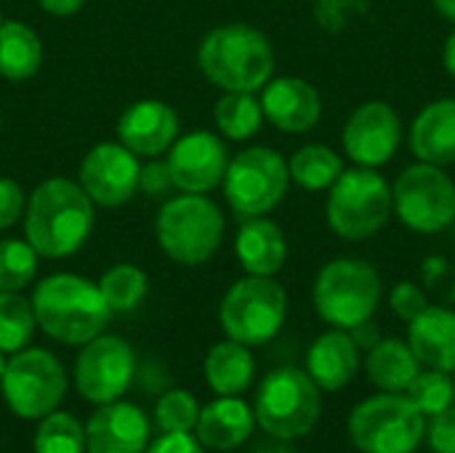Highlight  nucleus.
Masks as SVG:
<instances>
[{"instance_id": "nucleus-1", "label": "nucleus", "mask_w": 455, "mask_h": 453, "mask_svg": "<svg viewBox=\"0 0 455 453\" xmlns=\"http://www.w3.org/2000/svg\"><path fill=\"white\" fill-rule=\"evenodd\" d=\"M93 200L85 190L64 176L40 182L24 206V238L45 259L77 254L93 230Z\"/></svg>"}, {"instance_id": "nucleus-2", "label": "nucleus", "mask_w": 455, "mask_h": 453, "mask_svg": "<svg viewBox=\"0 0 455 453\" xmlns=\"http://www.w3.org/2000/svg\"><path fill=\"white\" fill-rule=\"evenodd\" d=\"M37 328L69 347H83L107 331L112 318L99 286L75 272H56L43 278L32 294Z\"/></svg>"}, {"instance_id": "nucleus-3", "label": "nucleus", "mask_w": 455, "mask_h": 453, "mask_svg": "<svg viewBox=\"0 0 455 453\" xmlns=\"http://www.w3.org/2000/svg\"><path fill=\"white\" fill-rule=\"evenodd\" d=\"M203 75L221 91H261L275 72L269 37L251 24H224L211 29L197 48Z\"/></svg>"}, {"instance_id": "nucleus-4", "label": "nucleus", "mask_w": 455, "mask_h": 453, "mask_svg": "<svg viewBox=\"0 0 455 453\" xmlns=\"http://www.w3.org/2000/svg\"><path fill=\"white\" fill-rule=\"evenodd\" d=\"M224 230L227 222L221 208L211 198L192 192L165 200L155 222V235L163 254L184 267L211 262L224 240Z\"/></svg>"}, {"instance_id": "nucleus-5", "label": "nucleus", "mask_w": 455, "mask_h": 453, "mask_svg": "<svg viewBox=\"0 0 455 453\" xmlns=\"http://www.w3.org/2000/svg\"><path fill=\"white\" fill-rule=\"evenodd\" d=\"M320 387L301 368L269 371L256 392V425L275 441H296L309 435L323 414Z\"/></svg>"}, {"instance_id": "nucleus-6", "label": "nucleus", "mask_w": 455, "mask_h": 453, "mask_svg": "<svg viewBox=\"0 0 455 453\" xmlns=\"http://www.w3.org/2000/svg\"><path fill=\"white\" fill-rule=\"evenodd\" d=\"M312 302L317 315L331 328L352 331L355 326L373 318L381 302V278L373 264L341 256L328 262L312 288Z\"/></svg>"}, {"instance_id": "nucleus-7", "label": "nucleus", "mask_w": 455, "mask_h": 453, "mask_svg": "<svg viewBox=\"0 0 455 453\" xmlns=\"http://www.w3.org/2000/svg\"><path fill=\"white\" fill-rule=\"evenodd\" d=\"M328 227L341 240H365L381 232L395 211L392 184L376 168H349L328 190Z\"/></svg>"}, {"instance_id": "nucleus-8", "label": "nucleus", "mask_w": 455, "mask_h": 453, "mask_svg": "<svg viewBox=\"0 0 455 453\" xmlns=\"http://www.w3.org/2000/svg\"><path fill=\"white\" fill-rule=\"evenodd\" d=\"M360 453H413L427 433V417L405 392H379L363 400L347 422Z\"/></svg>"}, {"instance_id": "nucleus-9", "label": "nucleus", "mask_w": 455, "mask_h": 453, "mask_svg": "<svg viewBox=\"0 0 455 453\" xmlns=\"http://www.w3.org/2000/svg\"><path fill=\"white\" fill-rule=\"evenodd\" d=\"M288 318V294L275 278L245 275L221 299L219 323L227 339L245 347L272 342Z\"/></svg>"}, {"instance_id": "nucleus-10", "label": "nucleus", "mask_w": 455, "mask_h": 453, "mask_svg": "<svg viewBox=\"0 0 455 453\" xmlns=\"http://www.w3.org/2000/svg\"><path fill=\"white\" fill-rule=\"evenodd\" d=\"M221 184L229 208L240 219L267 216L288 192V160L269 147H248L229 158Z\"/></svg>"}, {"instance_id": "nucleus-11", "label": "nucleus", "mask_w": 455, "mask_h": 453, "mask_svg": "<svg viewBox=\"0 0 455 453\" xmlns=\"http://www.w3.org/2000/svg\"><path fill=\"white\" fill-rule=\"evenodd\" d=\"M0 390L11 414L19 419H43L64 400L67 374L53 352L24 347L8 358Z\"/></svg>"}, {"instance_id": "nucleus-12", "label": "nucleus", "mask_w": 455, "mask_h": 453, "mask_svg": "<svg viewBox=\"0 0 455 453\" xmlns=\"http://www.w3.org/2000/svg\"><path fill=\"white\" fill-rule=\"evenodd\" d=\"M397 219L421 235H435L455 222V182L443 166L416 163L392 187Z\"/></svg>"}, {"instance_id": "nucleus-13", "label": "nucleus", "mask_w": 455, "mask_h": 453, "mask_svg": "<svg viewBox=\"0 0 455 453\" xmlns=\"http://www.w3.org/2000/svg\"><path fill=\"white\" fill-rule=\"evenodd\" d=\"M136 376L133 347L112 334H99L83 344L75 360V387L85 403L104 406L120 400Z\"/></svg>"}, {"instance_id": "nucleus-14", "label": "nucleus", "mask_w": 455, "mask_h": 453, "mask_svg": "<svg viewBox=\"0 0 455 453\" xmlns=\"http://www.w3.org/2000/svg\"><path fill=\"white\" fill-rule=\"evenodd\" d=\"M139 174L141 163L120 142H101L85 152L77 174V184L101 208L125 206L139 192Z\"/></svg>"}, {"instance_id": "nucleus-15", "label": "nucleus", "mask_w": 455, "mask_h": 453, "mask_svg": "<svg viewBox=\"0 0 455 453\" xmlns=\"http://www.w3.org/2000/svg\"><path fill=\"white\" fill-rule=\"evenodd\" d=\"M168 171L173 190L208 195L224 182L229 166V150L221 136L213 131H189L171 144L168 152Z\"/></svg>"}, {"instance_id": "nucleus-16", "label": "nucleus", "mask_w": 455, "mask_h": 453, "mask_svg": "<svg viewBox=\"0 0 455 453\" xmlns=\"http://www.w3.org/2000/svg\"><path fill=\"white\" fill-rule=\"evenodd\" d=\"M341 142L355 166L381 168L395 158L403 142L400 115L387 101H365L349 115Z\"/></svg>"}, {"instance_id": "nucleus-17", "label": "nucleus", "mask_w": 455, "mask_h": 453, "mask_svg": "<svg viewBox=\"0 0 455 453\" xmlns=\"http://www.w3.org/2000/svg\"><path fill=\"white\" fill-rule=\"evenodd\" d=\"M147 414L125 400L99 406L85 425V453H144L149 446Z\"/></svg>"}, {"instance_id": "nucleus-18", "label": "nucleus", "mask_w": 455, "mask_h": 453, "mask_svg": "<svg viewBox=\"0 0 455 453\" xmlns=\"http://www.w3.org/2000/svg\"><path fill=\"white\" fill-rule=\"evenodd\" d=\"M179 139V115L160 99H141L125 107L117 120V142L139 158H157Z\"/></svg>"}, {"instance_id": "nucleus-19", "label": "nucleus", "mask_w": 455, "mask_h": 453, "mask_svg": "<svg viewBox=\"0 0 455 453\" xmlns=\"http://www.w3.org/2000/svg\"><path fill=\"white\" fill-rule=\"evenodd\" d=\"M264 117L285 133H307L320 123L323 99L317 88L301 77H275L261 88Z\"/></svg>"}, {"instance_id": "nucleus-20", "label": "nucleus", "mask_w": 455, "mask_h": 453, "mask_svg": "<svg viewBox=\"0 0 455 453\" xmlns=\"http://www.w3.org/2000/svg\"><path fill=\"white\" fill-rule=\"evenodd\" d=\"M360 366V347L344 328L320 334L307 352V374L323 392H339L352 384Z\"/></svg>"}, {"instance_id": "nucleus-21", "label": "nucleus", "mask_w": 455, "mask_h": 453, "mask_svg": "<svg viewBox=\"0 0 455 453\" xmlns=\"http://www.w3.org/2000/svg\"><path fill=\"white\" fill-rule=\"evenodd\" d=\"M256 430L253 409L240 398H216L200 409V419L195 427V438L213 451H235L240 449Z\"/></svg>"}, {"instance_id": "nucleus-22", "label": "nucleus", "mask_w": 455, "mask_h": 453, "mask_svg": "<svg viewBox=\"0 0 455 453\" xmlns=\"http://www.w3.org/2000/svg\"><path fill=\"white\" fill-rule=\"evenodd\" d=\"M235 254L245 275L275 278L288 259V240L280 224L269 216H251L243 219L237 230Z\"/></svg>"}, {"instance_id": "nucleus-23", "label": "nucleus", "mask_w": 455, "mask_h": 453, "mask_svg": "<svg viewBox=\"0 0 455 453\" xmlns=\"http://www.w3.org/2000/svg\"><path fill=\"white\" fill-rule=\"evenodd\" d=\"M408 347L424 368L455 371V310L427 307L416 320L408 323Z\"/></svg>"}, {"instance_id": "nucleus-24", "label": "nucleus", "mask_w": 455, "mask_h": 453, "mask_svg": "<svg viewBox=\"0 0 455 453\" xmlns=\"http://www.w3.org/2000/svg\"><path fill=\"white\" fill-rule=\"evenodd\" d=\"M411 150L421 163H455V99L429 101L411 125Z\"/></svg>"}, {"instance_id": "nucleus-25", "label": "nucleus", "mask_w": 455, "mask_h": 453, "mask_svg": "<svg viewBox=\"0 0 455 453\" xmlns=\"http://www.w3.org/2000/svg\"><path fill=\"white\" fill-rule=\"evenodd\" d=\"M203 376L205 384L221 398L243 395L256 376V360L251 355V347L235 339H224L213 344L203 360Z\"/></svg>"}, {"instance_id": "nucleus-26", "label": "nucleus", "mask_w": 455, "mask_h": 453, "mask_svg": "<svg viewBox=\"0 0 455 453\" xmlns=\"http://www.w3.org/2000/svg\"><path fill=\"white\" fill-rule=\"evenodd\" d=\"M365 374L381 392H405L424 368L408 342L379 339L365 355Z\"/></svg>"}, {"instance_id": "nucleus-27", "label": "nucleus", "mask_w": 455, "mask_h": 453, "mask_svg": "<svg viewBox=\"0 0 455 453\" xmlns=\"http://www.w3.org/2000/svg\"><path fill=\"white\" fill-rule=\"evenodd\" d=\"M43 64V40L24 21H0V75L5 80H29Z\"/></svg>"}, {"instance_id": "nucleus-28", "label": "nucleus", "mask_w": 455, "mask_h": 453, "mask_svg": "<svg viewBox=\"0 0 455 453\" xmlns=\"http://www.w3.org/2000/svg\"><path fill=\"white\" fill-rule=\"evenodd\" d=\"M213 120L221 136L232 142H245L261 131L264 109L251 91H224L213 107Z\"/></svg>"}, {"instance_id": "nucleus-29", "label": "nucleus", "mask_w": 455, "mask_h": 453, "mask_svg": "<svg viewBox=\"0 0 455 453\" xmlns=\"http://www.w3.org/2000/svg\"><path fill=\"white\" fill-rule=\"evenodd\" d=\"M344 160L325 144H307L288 160L291 182H296L301 190L323 192L331 190L333 182L341 176Z\"/></svg>"}, {"instance_id": "nucleus-30", "label": "nucleus", "mask_w": 455, "mask_h": 453, "mask_svg": "<svg viewBox=\"0 0 455 453\" xmlns=\"http://www.w3.org/2000/svg\"><path fill=\"white\" fill-rule=\"evenodd\" d=\"M37 328L32 299L21 291H0V352L13 355L24 350Z\"/></svg>"}, {"instance_id": "nucleus-31", "label": "nucleus", "mask_w": 455, "mask_h": 453, "mask_svg": "<svg viewBox=\"0 0 455 453\" xmlns=\"http://www.w3.org/2000/svg\"><path fill=\"white\" fill-rule=\"evenodd\" d=\"M96 286L112 312H131L144 302L149 280L147 272L136 264H115L99 278Z\"/></svg>"}, {"instance_id": "nucleus-32", "label": "nucleus", "mask_w": 455, "mask_h": 453, "mask_svg": "<svg viewBox=\"0 0 455 453\" xmlns=\"http://www.w3.org/2000/svg\"><path fill=\"white\" fill-rule=\"evenodd\" d=\"M35 453H85V427L67 411H51L37 419Z\"/></svg>"}, {"instance_id": "nucleus-33", "label": "nucleus", "mask_w": 455, "mask_h": 453, "mask_svg": "<svg viewBox=\"0 0 455 453\" xmlns=\"http://www.w3.org/2000/svg\"><path fill=\"white\" fill-rule=\"evenodd\" d=\"M40 254L27 243L16 238L0 240V291H21L27 288L37 275Z\"/></svg>"}, {"instance_id": "nucleus-34", "label": "nucleus", "mask_w": 455, "mask_h": 453, "mask_svg": "<svg viewBox=\"0 0 455 453\" xmlns=\"http://www.w3.org/2000/svg\"><path fill=\"white\" fill-rule=\"evenodd\" d=\"M405 395L411 398V403L429 419L445 409H451L455 403V382L451 374L445 371H435V368H421L419 376L411 382V387L405 390Z\"/></svg>"}, {"instance_id": "nucleus-35", "label": "nucleus", "mask_w": 455, "mask_h": 453, "mask_svg": "<svg viewBox=\"0 0 455 453\" xmlns=\"http://www.w3.org/2000/svg\"><path fill=\"white\" fill-rule=\"evenodd\" d=\"M200 403L187 390H168L155 403V425L160 433H195Z\"/></svg>"}, {"instance_id": "nucleus-36", "label": "nucleus", "mask_w": 455, "mask_h": 453, "mask_svg": "<svg viewBox=\"0 0 455 453\" xmlns=\"http://www.w3.org/2000/svg\"><path fill=\"white\" fill-rule=\"evenodd\" d=\"M365 0H315V16L323 29L341 32L352 13H365Z\"/></svg>"}, {"instance_id": "nucleus-37", "label": "nucleus", "mask_w": 455, "mask_h": 453, "mask_svg": "<svg viewBox=\"0 0 455 453\" xmlns=\"http://www.w3.org/2000/svg\"><path fill=\"white\" fill-rule=\"evenodd\" d=\"M389 307H392V312H395L400 320L411 323V320H416V318L429 307V299H427V294H424L416 283L403 280V283H397V286L392 288V294H389Z\"/></svg>"}, {"instance_id": "nucleus-38", "label": "nucleus", "mask_w": 455, "mask_h": 453, "mask_svg": "<svg viewBox=\"0 0 455 453\" xmlns=\"http://www.w3.org/2000/svg\"><path fill=\"white\" fill-rule=\"evenodd\" d=\"M424 441L435 453H455V403L427 419Z\"/></svg>"}, {"instance_id": "nucleus-39", "label": "nucleus", "mask_w": 455, "mask_h": 453, "mask_svg": "<svg viewBox=\"0 0 455 453\" xmlns=\"http://www.w3.org/2000/svg\"><path fill=\"white\" fill-rule=\"evenodd\" d=\"M24 206H27V195L21 184L11 176H0V230H8L16 222H21Z\"/></svg>"}, {"instance_id": "nucleus-40", "label": "nucleus", "mask_w": 455, "mask_h": 453, "mask_svg": "<svg viewBox=\"0 0 455 453\" xmlns=\"http://www.w3.org/2000/svg\"><path fill=\"white\" fill-rule=\"evenodd\" d=\"M139 190H141L144 195H149V198H160V195H165L168 190H173L168 163H165V160H152V163L141 166Z\"/></svg>"}, {"instance_id": "nucleus-41", "label": "nucleus", "mask_w": 455, "mask_h": 453, "mask_svg": "<svg viewBox=\"0 0 455 453\" xmlns=\"http://www.w3.org/2000/svg\"><path fill=\"white\" fill-rule=\"evenodd\" d=\"M144 453H205V446L192 433H160Z\"/></svg>"}, {"instance_id": "nucleus-42", "label": "nucleus", "mask_w": 455, "mask_h": 453, "mask_svg": "<svg viewBox=\"0 0 455 453\" xmlns=\"http://www.w3.org/2000/svg\"><path fill=\"white\" fill-rule=\"evenodd\" d=\"M37 5L51 16H72L85 5V0H37Z\"/></svg>"}, {"instance_id": "nucleus-43", "label": "nucleus", "mask_w": 455, "mask_h": 453, "mask_svg": "<svg viewBox=\"0 0 455 453\" xmlns=\"http://www.w3.org/2000/svg\"><path fill=\"white\" fill-rule=\"evenodd\" d=\"M349 334H352L355 344H357L360 350H365V352H368V350H371V347H373V344H376V342L381 339V336H379V328H376V326H373L371 320H365V323L355 326V328H352Z\"/></svg>"}, {"instance_id": "nucleus-44", "label": "nucleus", "mask_w": 455, "mask_h": 453, "mask_svg": "<svg viewBox=\"0 0 455 453\" xmlns=\"http://www.w3.org/2000/svg\"><path fill=\"white\" fill-rule=\"evenodd\" d=\"M443 64H445L448 75L455 80V29L451 32V37L445 40V48H443Z\"/></svg>"}, {"instance_id": "nucleus-45", "label": "nucleus", "mask_w": 455, "mask_h": 453, "mask_svg": "<svg viewBox=\"0 0 455 453\" xmlns=\"http://www.w3.org/2000/svg\"><path fill=\"white\" fill-rule=\"evenodd\" d=\"M432 5H435L445 19L455 21V0H432Z\"/></svg>"}, {"instance_id": "nucleus-46", "label": "nucleus", "mask_w": 455, "mask_h": 453, "mask_svg": "<svg viewBox=\"0 0 455 453\" xmlns=\"http://www.w3.org/2000/svg\"><path fill=\"white\" fill-rule=\"evenodd\" d=\"M256 453H296L291 449H283V446H267V449H259Z\"/></svg>"}, {"instance_id": "nucleus-47", "label": "nucleus", "mask_w": 455, "mask_h": 453, "mask_svg": "<svg viewBox=\"0 0 455 453\" xmlns=\"http://www.w3.org/2000/svg\"><path fill=\"white\" fill-rule=\"evenodd\" d=\"M5 363H8V360H5V352H0V379H3V371H5Z\"/></svg>"}, {"instance_id": "nucleus-48", "label": "nucleus", "mask_w": 455, "mask_h": 453, "mask_svg": "<svg viewBox=\"0 0 455 453\" xmlns=\"http://www.w3.org/2000/svg\"><path fill=\"white\" fill-rule=\"evenodd\" d=\"M0 123H3V117H0Z\"/></svg>"}, {"instance_id": "nucleus-49", "label": "nucleus", "mask_w": 455, "mask_h": 453, "mask_svg": "<svg viewBox=\"0 0 455 453\" xmlns=\"http://www.w3.org/2000/svg\"><path fill=\"white\" fill-rule=\"evenodd\" d=\"M0 21H3V19H0Z\"/></svg>"}]
</instances>
